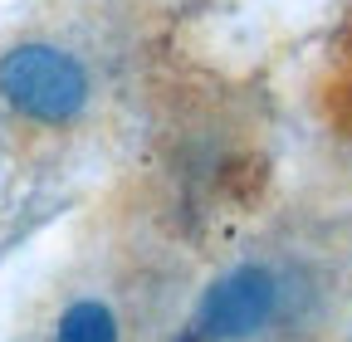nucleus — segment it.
<instances>
[{
  "label": "nucleus",
  "instance_id": "obj_1",
  "mask_svg": "<svg viewBox=\"0 0 352 342\" xmlns=\"http://www.w3.org/2000/svg\"><path fill=\"white\" fill-rule=\"evenodd\" d=\"M98 103V64L69 34L25 30L0 45V113L25 133H69Z\"/></svg>",
  "mask_w": 352,
  "mask_h": 342
},
{
  "label": "nucleus",
  "instance_id": "obj_2",
  "mask_svg": "<svg viewBox=\"0 0 352 342\" xmlns=\"http://www.w3.org/2000/svg\"><path fill=\"white\" fill-rule=\"evenodd\" d=\"M284 298L289 288L274 264H235L201 293L191 323L176 342H250L264 328H274Z\"/></svg>",
  "mask_w": 352,
  "mask_h": 342
},
{
  "label": "nucleus",
  "instance_id": "obj_3",
  "mask_svg": "<svg viewBox=\"0 0 352 342\" xmlns=\"http://www.w3.org/2000/svg\"><path fill=\"white\" fill-rule=\"evenodd\" d=\"M318 103L333 122V133L342 142H352V5L328 45V59H323V83H318Z\"/></svg>",
  "mask_w": 352,
  "mask_h": 342
},
{
  "label": "nucleus",
  "instance_id": "obj_4",
  "mask_svg": "<svg viewBox=\"0 0 352 342\" xmlns=\"http://www.w3.org/2000/svg\"><path fill=\"white\" fill-rule=\"evenodd\" d=\"M54 342H122V328L103 298H74L54 323Z\"/></svg>",
  "mask_w": 352,
  "mask_h": 342
}]
</instances>
